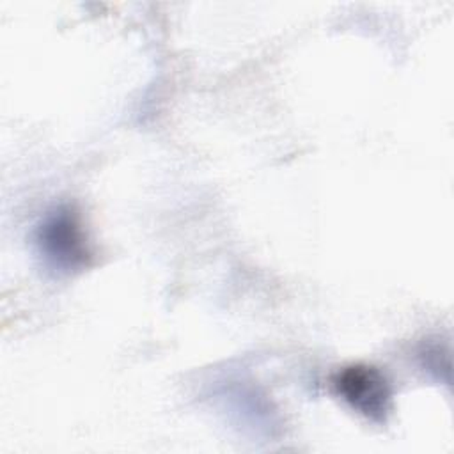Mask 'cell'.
Segmentation results:
<instances>
[{
    "label": "cell",
    "instance_id": "6da1fadb",
    "mask_svg": "<svg viewBox=\"0 0 454 454\" xmlns=\"http://www.w3.org/2000/svg\"><path fill=\"white\" fill-rule=\"evenodd\" d=\"M333 385L351 408L372 420H385L390 408V388L378 369L349 365L337 372Z\"/></svg>",
    "mask_w": 454,
    "mask_h": 454
},
{
    "label": "cell",
    "instance_id": "7a4b0ae2",
    "mask_svg": "<svg viewBox=\"0 0 454 454\" xmlns=\"http://www.w3.org/2000/svg\"><path fill=\"white\" fill-rule=\"evenodd\" d=\"M44 254L62 268H78L87 262L89 250L78 218L71 211L53 215L39 234Z\"/></svg>",
    "mask_w": 454,
    "mask_h": 454
}]
</instances>
